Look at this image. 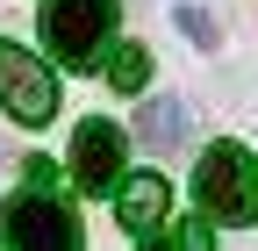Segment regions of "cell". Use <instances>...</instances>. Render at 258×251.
<instances>
[{"label": "cell", "mask_w": 258, "mask_h": 251, "mask_svg": "<svg viewBox=\"0 0 258 251\" xmlns=\"http://www.w3.org/2000/svg\"><path fill=\"white\" fill-rule=\"evenodd\" d=\"M194 201L215 223H258V158L244 144H208L201 172H194Z\"/></svg>", "instance_id": "1"}, {"label": "cell", "mask_w": 258, "mask_h": 251, "mask_svg": "<svg viewBox=\"0 0 258 251\" xmlns=\"http://www.w3.org/2000/svg\"><path fill=\"white\" fill-rule=\"evenodd\" d=\"M115 15H122V0H43L50 57H64L72 72H93L101 50H108V36H115Z\"/></svg>", "instance_id": "2"}, {"label": "cell", "mask_w": 258, "mask_h": 251, "mask_svg": "<svg viewBox=\"0 0 258 251\" xmlns=\"http://www.w3.org/2000/svg\"><path fill=\"white\" fill-rule=\"evenodd\" d=\"M0 108H8L22 130H43L57 115V79L43 72V57H29L15 36H0Z\"/></svg>", "instance_id": "3"}, {"label": "cell", "mask_w": 258, "mask_h": 251, "mask_svg": "<svg viewBox=\"0 0 258 251\" xmlns=\"http://www.w3.org/2000/svg\"><path fill=\"white\" fill-rule=\"evenodd\" d=\"M0 237H8L15 251H86L79 244V215L57 208L50 194H22L0 208Z\"/></svg>", "instance_id": "4"}, {"label": "cell", "mask_w": 258, "mask_h": 251, "mask_svg": "<svg viewBox=\"0 0 258 251\" xmlns=\"http://www.w3.org/2000/svg\"><path fill=\"white\" fill-rule=\"evenodd\" d=\"M72 179H79V194H115V179H122V130L115 122H79L72 130Z\"/></svg>", "instance_id": "5"}, {"label": "cell", "mask_w": 258, "mask_h": 251, "mask_svg": "<svg viewBox=\"0 0 258 251\" xmlns=\"http://www.w3.org/2000/svg\"><path fill=\"white\" fill-rule=\"evenodd\" d=\"M194 137V108L179 101V93H151V101L137 108V144L151 151V158H165V151H179Z\"/></svg>", "instance_id": "6"}, {"label": "cell", "mask_w": 258, "mask_h": 251, "mask_svg": "<svg viewBox=\"0 0 258 251\" xmlns=\"http://www.w3.org/2000/svg\"><path fill=\"white\" fill-rule=\"evenodd\" d=\"M165 208H172V186L165 179H158V172H137V179H129V186H115V223L122 230H158V223H165Z\"/></svg>", "instance_id": "7"}, {"label": "cell", "mask_w": 258, "mask_h": 251, "mask_svg": "<svg viewBox=\"0 0 258 251\" xmlns=\"http://www.w3.org/2000/svg\"><path fill=\"white\" fill-rule=\"evenodd\" d=\"M108 86H115V93H144V86H151V50H144V43H122L115 65H108Z\"/></svg>", "instance_id": "8"}, {"label": "cell", "mask_w": 258, "mask_h": 251, "mask_svg": "<svg viewBox=\"0 0 258 251\" xmlns=\"http://www.w3.org/2000/svg\"><path fill=\"white\" fill-rule=\"evenodd\" d=\"M179 29L194 43H215V15H201V8H179Z\"/></svg>", "instance_id": "9"}, {"label": "cell", "mask_w": 258, "mask_h": 251, "mask_svg": "<svg viewBox=\"0 0 258 251\" xmlns=\"http://www.w3.org/2000/svg\"><path fill=\"white\" fill-rule=\"evenodd\" d=\"M172 251H215V244H208L201 223H186V230H172Z\"/></svg>", "instance_id": "10"}, {"label": "cell", "mask_w": 258, "mask_h": 251, "mask_svg": "<svg viewBox=\"0 0 258 251\" xmlns=\"http://www.w3.org/2000/svg\"><path fill=\"white\" fill-rule=\"evenodd\" d=\"M22 179H29V186H50V179H57V165H50V158H29V165H22Z\"/></svg>", "instance_id": "11"}, {"label": "cell", "mask_w": 258, "mask_h": 251, "mask_svg": "<svg viewBox=\"0 0 258 251\" xmlns=\"http://www.w3.org/2000/svg\"><path fill=\"white\" fill-rule=\"evenodd\" d=\"M144 251H172V237H165V244H158V237H151V244H144Z\"/></svg>", "instance_id": "12"}]
</instances>
